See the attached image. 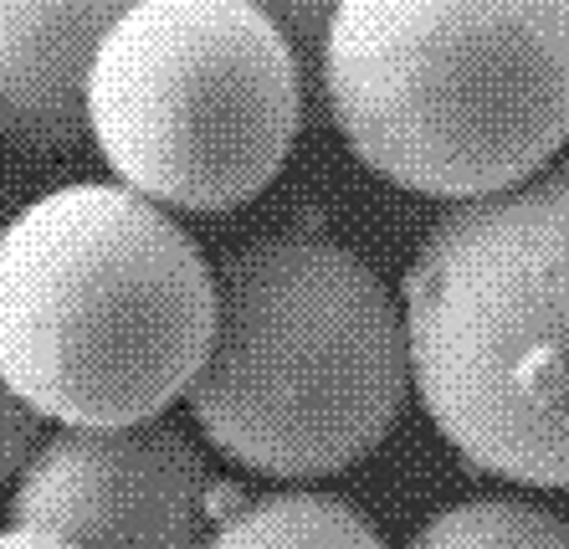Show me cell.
<instances>
[{
	"label": "cell",
	"instance_id": "1",
	"mask_svg": "<svg viewBox=\"0 0 569 549\" xmlns=\"http://www.w3.org/2000/svg\"><path fill=\"white\" fill-rule=\"evenodd\" d=\"M318 93L390 186L508 190L569 144V0H339Z\"/></svg>",
	"mask_w": 569,
	"mask_h": 549
},
{
	"label": "cell",
	"instance_id": "2",
	"mask_svg": "<svg viewBox=\"0 0 569 549\" xmlns=\"http://www.w3.org/2000/svg\"><path fill=\"white\" fill-rule=\"evenodd\" d=\"M216 329V272L164 206L62 186L0 231V376L47 421H144L180 401Z\"/></svg>",
	"mask_w": 569,
	"mask_h": 549
},
{
	"label": "cell",
	"instance_id": "3",
	"mask_svg": "<svg viewBox=\"0 0 569 549\" xmlns=\"http://www.w3.org/2000/svg\"><path fill=\"white\" fill-rule=\"evenodd\" d=\"M406 345L426 416L472 468L569 488V164L431 221Z\"/></svg>",
	"mask_w": 569,
	"mask_h": 549
},
{
	"label": "cell",
	"instance_id": "4",
	"mask_svg": "<svg viewBox=\"0 0 569 549\" xmlns=\"http://www.w3.org/2000/svg\"><path fill=\"white\" fill-rule=\"evenodd\" d=\"M411 386L396 298L329 237H262L216 272L186 401L206 442L272 478H323L390 437Z\"/></svg>",
	"mask_w": 569,
	"mask_h": 549
},
{
	"label": "cell",
	"instance_id": "5",
	"mask_svg": "<svg viewBox=\"0 0 569 549\" xmlns=\"http://www.w3.org/2000/svg\"><path fill=\"white\" fill-rule=\"evenodd\" d=\"M308 82L252 0H133L88 68V139L164 211H237L288 164Z\"/></svg>",
	"mask_w": 569,
	"mask_h": 549
},
{
	"label": "cell",
	"instance_id": "6",
	"mask_svg": "<svg viewBox=\"0 0 569 549\" xmlns=\"http://www.w3.org/2000/svg\"><path fill=\"white\" fill-rule=\"evenodd\" d=\"M11 519L78 549H200L206 462L180 427L62 421L16 472Z\"/></svg>",
	"mask_w": 569,
	"mask_h": 549
},
{
	"label": "cell",
	"instance_id": "7",
	"mask_svg": "<svg viewBox=\"0 0 569 549\" xmlns=\"http://www.w3.org/2000/svg\"><path fill=\"white\" fill-rule=\"evenodd\" d=\"M133 0H0V139L67 149L88 134V68Z\"/></svg>",
	"mask_w": 569,
	"mask_h": 549
},
{
	"label": "cell",
	"instance_id": "8",
	"mask_svg": "<svg viewBox=\"0 0 569 549\" xmlns=\"http://www.w3.org/2000/svg\"><path fill=\"white\" fill-rule=\"evenodd\" d=\"M200 549H385V539L345 498L267 493L226 513Z\"/></svg>",
	"mask_w": 569,
	"mask_h": 549
},
{
	"label": "cell",
	"instance_id": "9",
	"mask_svg": "<svg viewBox=\"0 0 569 549\" xmlns=\"http://www.w3.org/2000/svg\"><path fill=\"white\" fill-rule=\"evenodd\" d=\"M411 549H569V523L518 498H467L431 513Z\"/></svg>",
	"mask_w": 569,
	"mask_h": 549
},
{
	"label": "cell",
	"instance_id": "10",
	"mask_svg": "<svg viewBox=\"0 0 569 549\" xmlns=\"http://www.w3.org/2000/svg\"><path fill=\"white\" fill-rule=\"evenodd\" d=\"M262 16H272V27L292 41V52L303 57L308 78L318 88V57H323V37H329V21L339 11V0H252Z\"/></svg>",
	"mask_w": 569,
	"mask_h": 549
},
{
	"label": "cell",
	"instance_id": "11",
	"mask_svg": "<svg viewBox=\"0 0 569 549\" xmlns=\"http://www.w3.org/2000/svg\"><path fill=\"white\" fill-rule=\"evenodd\" d=\"M37 421L41 416L21 401V390L0 376V482L11 478V472H21V462L31 457V447H37Z\"/></svg>",
	"mask_w": 569,
	"mask_h": 549
},
{
	"label": "cell",
	"instance_id": "12",
	"mask_svg": "<svg viewBox=\"0 0 569 549\" xmlns=\"http://www.w3.org/2000/svg\"><path fill=\"white\" fill-rule=\"evenodd\" d=\"M0 549H78L72 539L52 535V529H31V523H16L0 535Z\"/></svg>",
	"mask_w": 569,
	"mask_h": 549
}]
</instances>
